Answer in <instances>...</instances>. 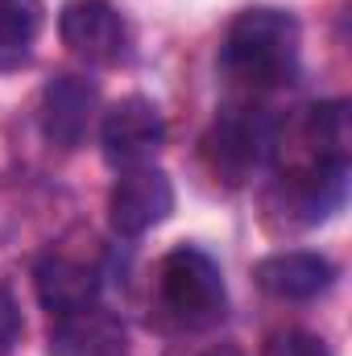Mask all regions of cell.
I'll use <instances>...</instances> for the list:
<instances>
[{"label":"cell","mask_w":352,"mask_h":356,"mask_svg":"<svg viewBox=\"0 0 352 356\" xmlns=\"http://www.w3.org/2000/svg\"><path fill=\"white\" fill-rule=\"evenodd\" d=\"M220 75L241 99L290 88L298 75V21L282 8H245L220 46Z\"/></svg>","instance_id":"6da1fadb"},{"label":"cell","mask_w":352,"mask_h":356,"mask_svg":"<svg viewBox=\"0 0 352 356\" xmlns=\"http://www.w3.org/2000/svg\"><path fill=\"white\" fill-rule=\"evenodd\" d=\"M352 154V129H349V104H311L294 112L278 133H269V158L278 178L286 175H311V170H349Z\"/></svg>","instance_id":"7a4b0ae2"},{"label":"cell","mask_w":352,"mask_h":356,"mask_svg":"<svg viewBox=\"0 0 352 356\" xmlns=\"http://www.w3.org/2000/svg\"><path fill=\"white\" fill-rule=\"evenodd\" d=\"M158 302L186 332L216 327L228 311V290H224L220 266L203 249H191V245L170 249L158 266Z\"/></svg>","instance_id":"3957f363"},{"label":"cell","mask_w":352,"mask_h":356,"mask_svg":"<svg viewBox=\"0 0 352 356\" xmlns=\"http://www.w3.org/2000/svg\"><path fill=\"white\" fill-rule=\"evenodd\" d=\"M265 154H269V129L257 116V108H249V104L220 112L203 137V162L211 166V175L232 186L253 175Z\"/></svg>","instance_id":"277c9868"},{"label":"cell","mask_w":352,"mask_h":356,"mask_svg":"<svg viewBox=\"0 0 352 356\" xmlns=\"http://www.w3.org/2000/svg\"><path fill=\"white\" fill-rule=\"evenodd\" d=\"M175 211V186L158 166H129L120 170L108 195V224L116 236H145Z\"/></svg>","instance_id":"5b68a950"},{"label":"cell","mask_w":352,"mask_h":356,"mask_svg":"<svg viewBox=\"0 0 352 356\" xmlns=\"http://www.w3.org/2000/svg\"><path fill=\"white\" fill-rule=\"evenodd\" d=\"M99 141H104V158L120 170L129 166H145L162 141H166V124H162V112L154 108V99L145 95H125L116 99L104 120H99Z\"/></svg>","instance_id":"8992f818"},{"label":"cell","mask_w":352,"mask_h":356,"mask_svg":"<svg viewBox=\"0 0 352 356\" xmlns=\"http://www.w3.org/2000/svg\"><path fill=\"white\" fill-rule=\"evenodd\" d=\"M63 46L95 67H108L125 54V21L108 0H67L58 13Z\"/></svg>","instance_id":"52a82bcc"},{"label":"cell","mask_w":352,"mask_h":356,"mask_svg":"<svg viewBox=\"0 0 352 356\" xmlns=\"http://www.w3.org/2000/svg\"><path fill=\"white\" fill-rule=\"evenodd\" d=\"M50 356H129V327L116 311L88 302L79 311L54 315L50 336H46Z\"/></svg>","instance_id":"ba28073f"},{"label":"cell","mask_w":352,"mask_h":356,"mask_svg":"<svg viewBox=\"0 0 352 356\" xmlns=\"http://www.w3.org/2000/svg\"><path fill=\"white\" fill-rule=\"evenodd\" d=\"M95 108H99V88L91 79H83V75L50 79L42 88V104H38L46 141H54L63 149L83 145V137L91 133V120H95Z\"/></svg>","instance_id":"9c48e42d"},{"label":"cell","mask_w":352,"mask_h":356,"mask_svg":"<svg viewBox=\"0 0 352 356\" xmlns=\"http://www.w3.org/2000/svg\"><path fill=\"white\" fill-rule=\"evenodd\" d=\"M33 290H38V302L50 315L79 311V307L95 302V294H99V266L88 253L50 249L33 269Z\"/></svg>","instance_id":"30bf717a"},{"label":"cell","mask_w":352,"mask_h":356,"mask_svg":"<svg viewBox=\"0 0 352 356\" xmlns=\"http://www.w3.org/2000/svg\"><path fill=\"white\" fill-rule=\"evenodd\" d=\"M257 286H262L269 298H282V302H307V298H319L336 269L328 257L319 253H307V249H290V253H273V257H262L257 269H253Z\"/></svg>","instance_id":"8fae6325"},{"label":"cell","mask_w":352,"mask_h":356,"mask_svg":"<svg viewBox=\"0 0 352 356\" xmlns=\"http://www.w3.org/2000/svg\"><path fill=\"white\" fill-rule=\"evenodd\" d=\"M46 4L42 0H0V54H25L42 33Z\"/></svg>","instance_id":"7c38bea8"},{"label":"cell","mask_w":352,"mask_h":356,"mask_svg":"<svg viewBox=\"0 0 352 356\" xmlns=\"http://www.w3.org/2000/svg\"><path fill=\"white\" fill-rule=\"evenodd\" d=\"M262 356H332L323 336L303 332V327H282L262 344Z\"/></svg>","instance_id":"4fadbf2b"},{"label":"cell","mask_w":352,"mask_h":356,"mask_svg":"<svg viewBox=\"0 0 352 356\" xmlns=\"http://www.w3.org/2000/svg\"><path fill=\"white\" fill-rule=\"evenodd\" d=\"M21 340V311L13 302L8 290H0V356L13 353V344Z\"/></svg>","instance_id":"5bb4252c"},{"label":"cell","mask_w":352,"mask_h":356,"mask_svg":"<svg viewBox=\"0 0 352 356\" xmlns=\"http://www.w3.org/2000/svg\"><path fill=\"white\" fill-rule=\"evenodd\" d=\"M203 356H245V353H241L237 344H216V348H207Z\"/></svg>","instance_id":"9a60e30c"}]
</instances>
